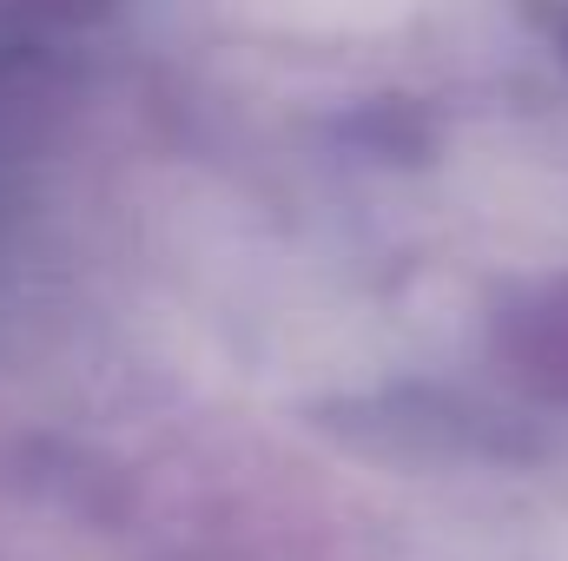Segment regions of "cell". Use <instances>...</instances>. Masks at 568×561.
<instances>
[{
    "instance_id": "1",
    "label": "cell",
    "mask_w": 568,
    "mask_h": 561,
    "mask_svg": "<svg viewBox=\"0 0 568 561\" xmlns=\"http://www.w3.org/2000/svg\"><path fill=\"white\" fill-rule=\"evenodd\" d=\"M404 0H278V13L311 20V27H377L390 20Z\"/></svg>"
}]
</instances>
